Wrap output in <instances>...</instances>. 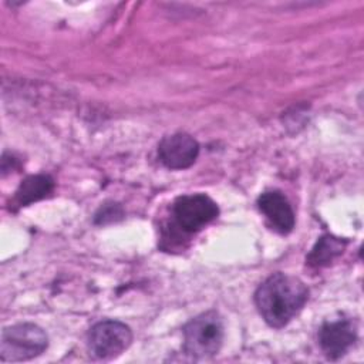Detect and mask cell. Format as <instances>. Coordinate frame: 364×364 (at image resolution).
Wrapping results in <instances>:
<instances>
[{"instance_id": "6da1fadb", "label": "cell", "mask_w": 364, "mask_h": 364, "mask_svg": "<svg viewBox=\"0 0 364 364\" xmlns=\"http://www.w3.org/2000/svg\"><path fill=\"white\" fill-rule=\"evenodd\" d=\"M309 299L306 284L290 274L273 273L255 291V304L263 320L282 328L303 309Z\"/></svg>"}, {"instance_id": "7a4b0ae2", "label": "cell", "mask_w": 364, "mask_h": 364, "mask_svg": "<svg viewBox=\"0 0 364 364\" xmlns=\"http://www.w3.org/2000/svg\"><path fill=\"white\" fill-rule=\"evenodd\" d=\"M48 337L46 331L33 323H18L9 326L1 333L0 358L1 361H27L38 357L47 350Z\"/></svg>"}, {"instance_id": "3957f363", "label": "cell", "mask_w": 364, "mask_h": 364, "mask_svg": "<svg viewBox=\"0 0 364 364\" xmlns=\"http://www.w3.org/2000/svg\"><path fill=\"white\" fill-rule=\"evenodd\" d=\"M183 350L193 358H206L215 355L223 341V323L220 316L213 311H205L189 320L183 330Z\"/></svg>"}, {"instance_id": "277c9868", "label": "cell", "mask_w": 364, "mask_h": 364, "mask_svg": "<svg viewBox=\"0 0 364 364\" xmlns=\"http://www.w3.org/2000/svg\"><path fill=\"white\" fill-rule=\"evenodd\" d=\"M132 341L131 328L118 320H102L88 333V350L97 360H112L121 355Z\"/></svg>"}, {"instance_id": "5b68a950", "label": "cell", "mask_w": 364, "mask_h": 364, "mask_svg": "<svg viewBox=\"0 0 364 364\" xmlns=\"http://www.w3.org/2000/svg\"><path fill=\"white\" fill-rule=\"evenodd\" d=\"M176 226L186 233H193L210 223L219 213L216 202L205 193L182 195L172 206Z\"/></svg>"}, {"instance_id": "8992f818", "label": "cell", "mask_w": 364, "mask_h": 364, "mask_svg": "<svg viewBox=\"0 0 364 364\" xmlns=\"http://www.w3.org/2000/svg\"><path fill=\"white\" fill-rule=\"evenodd\" d=\"M198 155L199 144L186 132L166 135L158 144V158L168 169H186L195 164Z\"/></svg>"}, {"instance_id": "52a82bcc", "label": "cell", "mask_w": 364, "mask_h": 364, "mask_svg": "<svg viewBox=\"0 0 364 364\" xmlns=\"http://www.w3.org/2000/svg\"><path fill=\"white\" fill-rule=\"evenodd\" d=\"M357 338L355 323L350 318L326 321L318 330V344L328 360L343 357Z\"/></svg>"}, {"instance_id": "ba28073f", "label": "cell", "mask_w": 364, "mask_h": 364, "mask_svg": "<svg viewBox=\"0 0 364 364\" xmlns=\"http://www.w3.org/2000/svg\"><path fill=\"white\" fill-rule=\"evenodd\" d=\"M260 212L270 225L282 235H287L294 228V212L287 198L280 191H266L257 199Z\"/></svg>"}, {"instance_id": "9c48e42d", "label": "cell", "mask_w": 364, "mask_h": 364, "mask_svg": "<svg viewBox=\"0 0 364 364\" xmlns=\"http://www.w3.org/2000/svg\"><path fill=\"white\" fill-rule=\"evenodd\" d=\"M54 189V181L50 175L38 173L27 176L16 191L14 203L17 206H26L36 200L48 196Z\"/></svg>"}, {"instance_id": "30bf717a", "label": "cell", "mask_w": 364, "mask_h": 364, "mask_svg": "<svg viewBox=\"0 0 364 364\" xmlns=\"http://www.w3.org/2000/svg\"><path fill=\"white\" fill-rule=\"evenodd\" d=\"M344 242L333 236H323L318 239L310 255L307 256V263L313 267H323L330 264L333 259L343 253Z\"/></svg>"}]
</instances>
